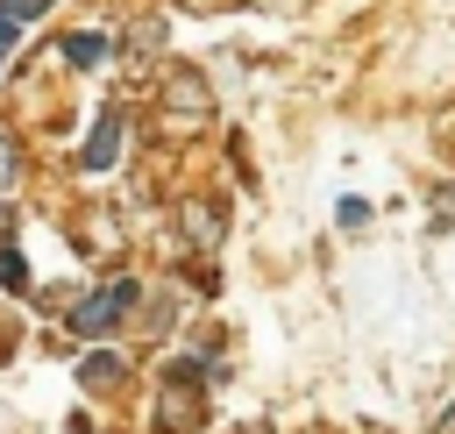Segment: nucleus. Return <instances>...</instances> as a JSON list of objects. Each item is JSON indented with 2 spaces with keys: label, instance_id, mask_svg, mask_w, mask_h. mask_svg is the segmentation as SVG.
Returning <instances> with one entry per match:
<instances>
[{
  "label": "nucleus",
  "instance_id": "obj_8",
  "mask_svg": "<svg viewBox=\"0 0 455 434\" xmlns=\"http://www.w3.org/2000/svg\"><path fill=\"white\" fill-rule=\"evenodd\" d=\"M14 185H21V157H14V135L0 128V199H7Z\"/></svg>",
  "mask_w": 455,
  "mask_h": 434
},
{
  "label": "nucleus",
  "instance_id": "obj_3",
  "mask_svg": "<svg viewBox=\"0 0 455 434\" xmlns=\"http://www.w3.org/2000/svg\"><path fill=\"white\" fill-rule=\"evenodd\" d=\"M185 384H192V363H178V370H171V384H164V434H192V427L206 420V413L192 406V391H185Z\"/></svg>",
  "mask_w": 455,
  "mask_h": 434
},
{
  "label": "nucleus",
  "instance_id": "obj_5",
  "mask_svg": "<svg viewBox=\"0 0 455 434\" xmlns=\"http://www.w3.org/2000/svg\"><path fill=\"white\" fill-rule=\"evenodd\" d=\"M185 235H192L199 249H213V242H220V206H199V199H192V206H185Z\"/></svg>",
  "mask_w": 455,
  "mask_h": 434
},
{
  "label": "nucleus",
  "instance_id": "obj_11",
  "mask_svg": "<svg viewBox=\"0 0 455 434\" xmlns=\"http://www.w3.org/2000/svg\"><path fill=\"white\" fill-rule=\"evenodd\" d=\"M7 50H14V21H0V64H7Z\"/></svg>",
  "mask_w": 455,
  "mask_h": 434
},
{
  "label": "nucleus",
  "instance_id": "obj_10",
  "mask_svg": "<svg viewBox=\"0 0 455 434\" xmlns=\"http://www.w3.org/2000/svg\"><path fill=\"white\" fill-rule=\"evenodd\" d=\"M0 285H28V263L14 249H0Z\"/></svg>",
  "mask_w": 455,
  "mask_h": 434
},
{
  "label": "nucleus",
  "instance_id": "obj_7",
  "mask_svg": "<svg viewBox=\"0 0 455 434\" xmlns=\"http://www.w3.org/2000/svg\"><path fill=\"white\" fill-rule=\"evenodd\" d=\"M64 57H71L78 71H92V64L107 57V36H92V28H78V36H64Z\"/></svg>",
  "mask_w": 455,
  "mask_h": 434
},
{
  "label": "nucleus",
  "instance_id": "obj_4",
  "mask_svg": "<svg viewBox=\"0 0 455 434\" xmlns=\"http://www.w3.org/2000/svg\"><path fill=\"white\" fill-rule=\"evenodd\" d=\"M114 157H121V114L107 107V114L92 121V135H85V171H107Z\"/></svg>",
  "mask_w": 455,
  "mask_h": 434
},
{
  "label": "nucleus",
  "instance_id": "obj_6",
  "mask_svg": "<svg viewBox=\"0 0 455 434\" xmlns=\"http://www.w3.org/2000/svg\"><path fill=\"white\" fill-rule=\"evenodd\" d=\"M78 377H85V384H92V391H114V384H121V356H114V349H92V356H85V370H78Z\"/></svg>",
  "mask_w": 455,
  "mask_h": 434
},
{
  "label": "nucleus",
  "instance_id": "obj_1",
  "mask_svg": "<svg viewBox=\"0 0 455 434\" xmlns=\"http://www.w3.org/2000/svg\"><path fill=\"white\" fill-rule=\"evenodd\" d=\"M135 299H142V292H135V277H114V285H100V292H92V299L71 313V327H78V334H107V327H114V320H121Z\"/></svg>",
  "mask_w": 455,
  "mask_h": 434
},
{
  "label": "nucleus",
  "instance_id": "obj_2",
  "mask_svg": "<svg viewBox=\"0 0 455 434\" xmlns=\"http://www.w3.org/2000/svg\"><path fill=\"white\" fill-rule=\"evenodd\" d=\"M206 107H213V92H206L199 71H171V78H164V121H171V128L206 121Z\"/></svg>",
  "mask_w": 455,
  "mask_h": 434
},
{
  "label": "nucleus",
  "instance_id": "obj_12",
  "mask_svg": "<svg viewBox=\"0 0 455 434\" xmlns=\"http://www.w3.org/2000/svg\"><path fill=\"white\" fill-rule=\"evenodd\" d=\"M0 235H7V199H0Z\"/></svg>",
  "mask_w": 455,
  "mask_h": 434
},
{
  "label": "nucleus",
  "instance_id": "obj_9",
  "mask_svg": "<svg viewBox=\"0 0 455 434\" xmlns=\"http://www.w3.org/2000/svg\"><path fill=\"white\" fill-rule=\"evenodd\" d=\"M43 7H50V0H0V21H14V28H21V21H36Z\"/></svg>",
  "mask_w": 455,
  "mask_h": 434
}]
</instances>
